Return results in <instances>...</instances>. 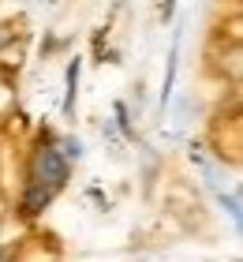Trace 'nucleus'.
Segmentation results:
<instances>
[{"label":"nucleus","instance_id":"1","mask_svg":"<svg viewBox=\"0 0 243 262\" xmlns=\"http://www.w3.org/2000/svg\"><path fill=\"white\" fill-rule=\"evenodd\" d=\"M68 180V161L60 158V150H38L34 158V184L45 187V191H56Z\"/></svg>","mask_w":243,"mask_h":262},{"label":"nucleus","instance_id":"2","mask_svg":"<svg viewBox=\"0 0 243 262\" xmlns=\"http://www.w3.org/2000/svg\"><path fill=\"white\" fill-rule=\"evenodd\" d=\"M49 199H53V191H45V187H38V184H34L30 191H27V199H23V210H27V213H38Z\"/></svg>","mask_w":243,"mask_h":262}]
</instances>
